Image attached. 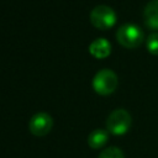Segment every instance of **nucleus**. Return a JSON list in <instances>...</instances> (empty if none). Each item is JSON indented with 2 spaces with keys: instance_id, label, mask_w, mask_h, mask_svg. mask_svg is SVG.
Instances as JSON below:
<instances>
[{
  "instance_id": "obj_1",
  "label": "nucleus",
  "mask_w": 158,
  "mask_h": 158,
  "mask_svg": "<svg viewBox=\"0 0 158 158\" xmlns=\"http://www.w3.org/2000/svg\"><path fill=\"white\" fill-rule=\"evenodd\" d=\"M117 42L125 48H137L144 40V33L139 26L133 23H125L116 31Z\"/></svg>"
},
{
  "instance_id": "obj_2",
  "label": "nucleus",
  "mask_w": 158,
  "mask_h": 158,
  "mask_svg": "<svg viewBox=\"0 0 158 158\" xmlns=\"http://www.w3.org/2000/svg\"><path fill=\"white\" fill-rule=\"evenodd\" d=\"M132 123L131 115L125 109H116L114 110L107 120H106V128L109 133H112L115 136H122L127 133Z\"/></svg>"
},
{
  "instance_id": "obj_3",
  "label": "nucleus",
  "mask_w": 158,
  "mask_h": 158,
  "mask_svg": "<svg viewBox=\"0 0 158 158\" xmlns=\"http://www.w3.org/2000/svg\"><path fill=\"white\" fill-rule=\"evenodd\" d=\"M118 84V79L115 72L111 69H101L93 78V89L99 95H110L112 94Z\"/></svg>"
},
{
  "instance_id": "obj_4",
  "label": "nucleus",
  "mask_w": 158,
  "mask_h": 158,
  "mask_svg": "<svg viewBox=\"0 0 158 158\" xmlns=\"http://www.w3.org/2000/svg\"><path fill=\"white\" fill-rule=\"evenodd\" d=\"M117 16L114 9L106 5H98L90 12V22L99 30H109L116 23Z\"/></svg>"
},
{
  "instance_id": "obj_5",
  "label": "nucleus",
  "mask_w": 158,
  "mask_h": 158,
  "mask_svg": "<svg viewBox=\"0 0 158 158\" xmlns=\"http://www.w3.org/2000/svg\"><path fill=\"white\" fill-rule=\"evenodd\" d=\"M53 127V118L47 112H37L35 114L28 122V130L33 136L42 137L51 132Z\"/></svg>"
},
{
  "instance_id": "obj_6",
  "label": "nucleus",
  "mask_w": 158,
  "mask_h": 158,
  "mask_svg": "<svg viewBox=\"0 0 158 158\" xmlns=\"http://www.w3.org/2000/svg\"><path fill=\"white\" fill-rule=\"evenodd\" d=\"M89 52L93 57L98 59H104L110 56L111 53V44L106 38H96L89 46Z\"/></svg>"
},
{
  "instance_id": "obj_7",
  "label": "nucleus",
  "mask_w": 158,
  "mask_h": 158,
  "mask_svg": "<svg viewBox=\"0 0 158 158\" xmlns=\"http://www.w3.org/2000/svg\"><path fill=\"white\" fill-rule=\"evenodd\" d=\"M143 16L147 27L152 30H158V0H151L146 5L143 10Z\"/></svg>"
},
{
  "instance_id": "obj_8",
  "label": "nucleus",
  "mask_w": 158,
  "mask_h": 158,
  "mask_svg": "<svg viewBox=\"0 0 158 158\" xmlns=\"http://www.w3.org/2000/svg\"><path fill=\"white\" fill-rule=\"evenodd\" d=\"M109 141V131L107 130H102V128H96L94 131H91L88 136V144L89 147L94 148V149H99L102 148Z\"/></svg>"
},
{
  "instance_id": "obj_9",
  "label": "nucleus",
  "mask_w": 158,
  "mask_h": 158,
  "mask_svg": "<svg viewBox=\"0 0 158 158\" xmlns=\"http://www.w3.org/2000/svg\"><path fill=\"white\" fill-rule=\"evenodd\" d=\"M146 47L151 54H158V32H152L146 40Z\"/></svg>"
},
{
  "instance_id": "obj_10",
  "label": "nucleus",
  "mask_w": 158,
  "mask_h": 158,
  "mask_svg": "<svg viewBox=\"0 0 158 158\" xmlns=\"http://www.w3.org/2000/svg\"><path fill=\"white\" fill-rule=\"evenodd\" d=\"M98 158H125L123 152L117 147H107L105 148Z\"/></svg>"
}]
</instances>
